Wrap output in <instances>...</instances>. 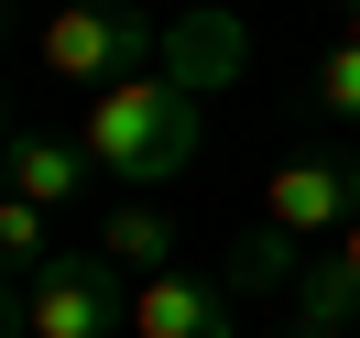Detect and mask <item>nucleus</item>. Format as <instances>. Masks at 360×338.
Returning a JSON list of instances; mask_svg holds the SVG:
<instances>
[{"label": "nucleus", "mask_w": 360, "mask_h": 338, "mask_svg": "<svg viewBox=\"0 0 360 338\" xmlns=\"http://www.w3.org/2000/svg\"><path fill=\"white\" fill-rule=\"evenodd\" d=\"M240 55H251V33L219 22V11L175 22V55H164V66L120 77V88H88V120H77L88 164H98V175H120L131 197H153L164 175H186V164H197V131H207L197 88H207L219 66H240Z\"/></svg>", "instance_id": "obj_1"}, {"label": "nucleus", "mask_w": 360, "mask_h": 338, "mask_svg": "<svg viewBox=\"0 0 360 338\" xmlns=\"http://www.w3.org/2000/svg\"><path fill=\"white\" fill-rule=\"evenodd\" d=\"M164 55H175V22H153L142 0H66L44 22V77H66V88H120Z\"/></svg>", "instance_id": "obj_2"}, {"label": "nucleus", "mask_w": 360, "mask_h": 338, "mask_svg": "<svg viewBox=\"0 0 360 338\" xmlns=\"http://www.w3.org/2000/svg\"><path fill=\"white\" fill-rule=\"evenodd\" d=\"M11 338H120L131 327V294H120V262L110 251H55L33 284H11V316H0Z\"/></svg>", "instance_id": "obj_3"}, {"label": "nucleus", "mask_w": 360, "mask_h": 338, "mask_svg": "<svg viewBox=\"0 0 360 338\" xmlns=\"http://www.w3.org/2000/svg\"><path fill=\"white\" fill-rule=\"evenodd\" d=\"M360 219V153H284L262 175V229H284L295 251H328Z\"/></svg>", "instance_id": "obj_4"}, {"label": "nucleus", "mask_w": 360, "mask_h": 338, "mask_svg": "<svg viewBox=\"0 0 360 338\" xmlns=\"http://www.w3.org/2000/svg\"><path fill=\"white\" fill-rule=\"evenodd\" d=\"M131 338H240V294L229 273H142L131 284Z\"/></svg>", "instance_id": "obj_5"}, {"label": "nucleus", "mask_w": 360, "mask_h": 338, "mask_svg": "<svg viewBox=\"0 0 360 338\" xmlns=\"http://www.w3.org/2000/svg\"><path fill=\"white\" fill-rule=\"evenodd\" d=\"M0 175H11V197H33V207L66 219V207L98 186V164H88V142H55V131H33V120H22V131L0 142Z\"/></svg>", "instance_id": "obj_6"}, {"label": "nucleus", "mask_w": 360, "mask_h": 338, "mask_svg": "<svg viewBox=\"0 0 360 338\" xmlns=\"http://www.w3.org/2000/svg\"><path fill=\"white\" fill-rule=\"evenodd\" d=\"M295 316H316V327H349V316H360V219H349V229H338V240L306 262V284H295Z\"/></svg>", "instance_id": "obj_7"}, {"label": "nucleus", "mask_w": 360, "mask_h": 338, "mask_svg": "<svg viewBox=\"0 0 360 338\" xmlns=\"http://www.w3.org/2000/svg\"><path fill=\"white\" fill-rule=\"evenodd\" d=\"M98 251H110L120 273H175V219H164L153 197H120L110 219H98Z\"/></svg>", "instance_id": "obj_8"}, {"label": "nucleus", "mask_w": 360, "mask_h": 338, "mask_svg": "<svg viewBox=\"0 0 360 338\" xmlns=\"http://www.w3.org/2000/svg\"><path fill=\"white\" fill-rule=\"evenodd\" d=\"M44 262H55V207H33V197H11V186H0V273H11V284H33Z\"/></svg>", "instance_id": "obj_9"}, {"label": "nucleus", "mask_w": 360, "mask_h": 338, "mask_svg": "<svg viewBox=\"0 0 360 338\" xmlns=\"http://www.w3.org/2000/svg\"><path fill=\"white\" fill-rule=\"evenodd\" d=\"M316 110L360 120V44H349V33H328V55H316Z\"/></svg>", "instance_id": "obj_10"}, {"label": "nucleus", "mask_w": 360, "mask_h": 338, "mask_svg": "<svg viewBox=\"0 0 360 338\" xmlns=\"http://www.w3.org/2000/svg\"><path fill=\"white\" fill-rule=\"evenodd\" d=\"M284 338H349V327H316V316H295V327H284Z\"/></svg>", "instance_id": "obj_11"}, {"label": "nucleus", "mask_w": 360, "mask_h": 338, "mask_svg": "<svg viewBox=\"0 0 360 338\" xmlns=\"http://www.w3.org/2000/svg\"><path fill=\"white\" fill-rule=\"evenodd\" d=\"M338 33H349V44H360V0H338Z\"/></svg>", "instance_id": "obj_12"}]
</instances>
